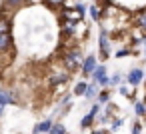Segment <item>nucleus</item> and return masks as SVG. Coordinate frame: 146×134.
Wrapping results in <instances>:
<instances>
[{
	"instance_id": "obj_1",
	"label": "nucleus",
	"mask_w": 146,
	"mask_h": 134,
	"mask_svg": "<svg viewBox=\"0 0 146 134\" xmlns=\"http://www.w3.org/2000/svg\"><path fill=\"white\" fill-rule=\"evenodd\" d=\"M12 50V20L4 12L0 14V54Z\"/></svg>"
},
{
	"instance_id": "obj_2",
	"label": "nucleus",
	"mask_w": 146,
	"mask_h": 134,
	"mask_svg": "<svg viewBox=\"0 0 146 134\" xmlns=\"http://www.w3.org/2000/svg\"><path fill=\"white\" fill-rule=\"evenodd\" d=\"M98 46H100V58L106 60L110 56V38H108L106 28H102L100 34H98Z\"/></svg>"
},
{
	"instance_id": "obj_3",
	"label": "nucleus",
	"mask_w": 146,
	"mask_h": 134,
	"mask_svg": "<svg viewBox=\"0 0 146 134\" xmlns=\"http://www.w3.org/2000/svg\"><path fill=\"white\" fill-rule=\"evenodd\" d=\"M142 80H144V70H142V68H132V70L128 72V76H126V82H128L132 88L138 86Z\"/></svg>"
},
{
	"instance_id": "obj_4",
	"label": "nucleus",
	"mask_w": 146,
	"mask_h": 134,
	"mask_svg": "<svg viewBox=\"0 0 146 134\" xmlns=\"http://www.w3.org/2000/svg\"><path fill=\"white\" fill-rule=\"evenodd\" d=\"M96 66H98V64H96V56H94V54H90V56H86V58L82 60V68H80V70H82V74H84V76H90V74L94 72V68H96Z\"/></svg>"
},
{
	"instance_id": "obj_5",
	"label": "nucleus",
	"mask_w": 146,
	"mask_h": 134,
	"mask_svg": "<svg viewBox=\"0 0 146 134\" xmlns=\"http://www.w3.org/2000/svg\"><path fill=\"white\" fill-rule=\"evenodd\" d=\"M98 110H100V106H98V104H92L90 112H88V114H86V116L80 120V126H82V128H90V126H92V122L96 120V114H98Z\"/></svg>"
},
{
	"instance_id": "obj_6",
	"label": "nucleus",
	"mask_w": 146,
	"mask_h": 134,
	"mask_svg": "<svg viewBox=\"0 0 146 134\" xmlns=\"http://www.w3.org/2000/svg\"><path fill=\"white\" fill-rule=\"evenodd\" d=\"M26 2H28V0H2V8L6 12H14V10L22 8Z\"/></svg>"
},
{
	"instance_id": "obj_7",
	"label": "nucleus",
	"mask_w": 146,
	"mask_h": 134,
	"mask_svg": "<svg viewBox=\"0 0 146 134\" xmlns=\"http://www.w3.org/2000/svg\"><path fill=\"white\" fill-rule=\"evenodd\" d=\"M68 78H70V74H68V72L54 74V76L50 78V84H52V86H58V84H64V82H68Z\"/></svg>"
},
{
	"instance_id": "obj_8",
	"label": "nucleus",
	"mask_w": 146,
	"mask_h": 134,
	"mask_svg": "<svg viewBox=\"0 0 146 134\" xmlns=\"http://www.w3.org/2000/svg\"><path fill=\"white\" fill-rule=\"evenodd\" d=\"M50 128H52V120H44V122H40V124H36V126H34V134L50 132Z\"/></svg>"
},
{
	"instance_id": "obj_9",
	"label": "nucleus",
	"mask_w": 146,
	"mask_h": 134,
	"mask_svg": "<svg viewBox=\"0 0 146 134\" xmlns=\"http://www.w3.org/2000/svg\"><path fill=\"white\" fill-rule=\"evenodd\" d=\"M90 76H92V80H94V82H98L102 76H106V66H104V64L96 66V68H94V72H92Z\"/></svg>"
},
{
	"instance_id": "obj_10",
	"label": "nucleus",
	"mask_w": 146,
	"mask_h": 134,
	"mask_svg": "<svg viewBox=\"0 0 146 134\" xmlns=\"http://www.w3.org/2000/svg\"><path fill=\"white\" fill-rule=\"evenodd\" d=\"M134 22H136V24H138V26H140V28L146 32V8H144V10H140V12L136 14Z\"/></svg>"
},
{
	"instance_id": "obj_11",
	"label": "nucleus",
	"mask_w": 146,
	"mask_h": 134,
	"mask_svg": "<svg viewBox=\"0 0 146 134\" xmlns=\"http://www.w3.org/2000/svg\"><path fill=\"white\" fill-rule=\"evenodd\" d=\"M96 94H98V84H96V82L88 84V88H86L84 96H86V98H96Z\"/></svg>"
},
{
	"instance_id": "obj_12",
	"label": "nucleus",
	"mask_w": 146,
	"mask_h": 134,
	"mask_svg": "<svg viewBox=\"0 0 146 134\" xmlns=\"http://www.w3.org/2000/svg\"><path fill=\"white\" fill-rule=\"evenodd\" d=\"M86 88H88V82H76V86H74V94H76V96H84Z\"/></svg>"
},
{
	"instance_id": "obj_13",
	"label": "nucleus",
	"mask_w": 146,
	"mask_h": 134,
	"mask_svg": "<svg viewBox=\"0 0 146 134\" xmlns=\"http://www.w3.org/2000/svg\"><path fill=\"white\" fill-rule=\"evenodd\" d=\"M50 134H66V126L64 124H52V128H50Z\"/></svg>"
},
{
	"instance_id": "obj_14",
	"label": "nucleus",
	"mask_w": 146,
	"mask_h": 134,
	"mask_svg": "<svg viewBox=\"0 0 146 134\" xmlns=\"http://www.w3.org/2000/svg\"><path fill=\"white\" fill-rule=\"evenodd\" d=\"M44 2H46V6H50V8H62L64 6V0H44Z\"/></svg>"
},
{
	"instance_id": "obj_15",
	"label": "nucleus",
	"mask_w": 146,
	"mask_h": 134,
	"mask_svg": "<svg viewBox=\"0 0 146 134\" xmlns=\"http://www.w3.org/2000/svg\"><path fill=\"white\" fill-rule=\"evenodd\" d=\"M88 12H90L92 20H100V16H102V12L98 10V6H90V8H88Z\"/></svg>"
},
{
	"instance_id": "obj_16",
	"label": "nucleus",
	"mask_w": 146,
	"mask_h": 134,
	"mask_svg": "<svg viewBox=\"0 0 146 134\" xmlns=\"http://www.w3.org/2000/svg\"><path fill=\"white\" fill-rule=\"evenodd\" d=\"M134 110H136L138 116H146V104H144V102H136Z\"/></svg>"
},
{
	"instance_id": "obj_17",
	"label": "nucleus",
	"mask_w": 146,
	"mask_h": 134,
	"mask_svg": "<svg viewBox=\"0 0 146 134\" xmlns=\"http://www.w3.org/2000/svg\"><path fill=\"white\" fill-rule=\"evenodd\" d=\"M96 98H98V102H100V104H106V102L110 100V94H108L106 90H102V92H100V94H98Z\"/></svg>"
},
{
	"instance_id": "obj_18",
	"label": "nucleus",
	"mask_w": 146,
	"mask_h": 134,
	"mask_svg": "<svg viewBox=\"0 0 146 134\" xmlns=\"http://www.w3.org/2000/svg\"><path fill=\"white\" fill-rule=\"evenodd\" d=\"M132 54V50L130 48H122V50H118L116 52V58H124V56H130Z\"/></svg>"
},
{
	"instance_id": "obj_19",
	"label": "nucleus",
	"mask_w": 146,
	"mask_h": 134,
	"mask_svg": "<svg viewBox=\"0 0 146 134\" xmlns=\"http://www.w3.org/2000/svg\"><path fill=\"white\" fill-rule=\"evenodd\" d=\"M96 84H98V86H102V88H104V86H110V78H108V76H102Z\"/></svg>"
},
{
	"instance_id": "obj_20",
	"label": "nucleus",
	"mask_w": 146,
	"mask_h": 134,
	"mask_svg": "<svg viewBox=\"0 0 146 134\" xmlns=\"http://www.w3.org/2000/svg\"><path fill=\"white\" fill-rule=\"evenodd\" d=\"M132 134H142V126H140V122H134V124H132Z\"/></svg>"
},
{
	"instance_id": "obj_21",
	"label": "nucleus",
	"mask_w": 146,
	"mask_h": 134,
	"mask_svg": "<svg viewBox=\"0 0 146 134\" xmlns=\"http://www.w3.org/2000/svg\"><path fill=\"white\" fill-rule=\"evenodd\" d=\"M120 80H122V78H120V74H114V76L110 78V86H116V84H120Z\"/></svg>"
},
{
	"instance_id": "obj_22",
	"label": "nucleus",
	"mask_w": 146,
	"mask_h": 134,
	"mask_svg": "<svg viewBox=\"0 0 146 134\" xmlns=\"http://www.w3.org/2000/svg\"><path fill=\"white\" fill-rule=\"evenodd\" d=\"M120 126H122V120H112V132H116Z\"/></svg>"
},
{
	"instance_id": "obj_23",
	"label": "nucleus",
	"mask_w": 146,
	"mask_h": 134,
	"mask_svg": "<svg viewBox=\"0 0 146 134\" xmlns=\"http://www.w3.org/2000/svg\"><path fill=\"white\" fill-rule=\"evenodd\" d=\"M76 10H78V12H80V14L84 16V12H86V6H84L82 2H78V4H76Z\"/></svg>"
},
{
	"instance_id": "obj_24",
	"label": "nucleus",
	"mask_w": 146,
	"mask_h": 134,
	"mask_svg": "<svg viewBox=\"0 0 146 134\" xmlns=\"http://www.w3.org/2000/svg\"><path fill=\"white\" fill-rule=\"evenodd\" d=\"M120 92H122L124 96H132V94H130V90H128L126 86H120Z\"/></svg>"
},
{
	"instance_id": "obj_25",
	"label": "nucleus",
	"mask_w": 146,
	"mask_h": 134,
	"mask_svg": "<svg viewBox=\"0 0 146 134\" xmlns=\"http://www.w3.org/2000/svg\"><path fill=\"white\" fill-rule=\"evenodd\" d=\"M92 134H106V130H94Z\"/></svg>"
},
{
	"instance_id": "obj_26",
	"label": "nucleus",
	"mask_w": 146,
	"mask_h": 134,
	"mask_svg": "<svg viewBox=\"0 0 146 134\" xmlns=\"http://www.w3.org/2000/svg\"><path fill=\"white\" fill-rule=\"evenodd\" d=\"M142 42H144V56H146V36L142 38Z\"/></svg>"
},
{
	"instance_id": "obj_27",
	"label": "nucleus",
	"mask_w": 146,
	"mask_h": 134,
	"mask_svg": "<svg viewBox=\"0 0 146 134\" xmlns=\"http://www.w3.org/2000/svg\"><path fill=\"white\" fill-rule=\"evenodd\" d=\"M2 110H4V104H0V116H2Z\"/></svg>"
},
{
	"instance_id": "obj_28",
	"label": "nucleus",
	"mask_w": 146,
	"mask_h": 134,
	"mask_svg": "<svg viewBox=\"0 0 146 134\" xmlns=\"http://www.w3.org/2000/svg\"><path fill=\"white\" fill-rule=\"evenodd\" d=\"M78 2H82V0H78Z\"/></svg>"
},
{
	"instance_id": "obj_29",
	"label": "nucleus",
	"mask_w": 146,
	"mask_h": 134,
	"mask_svg": "<svg viewBox=\"0 0 146 134\" xmlns=\"http://www.w3.org/2000/svg\"><path fill=\"white\" fill-rule=\"evenodd\" d=\"M144 78H146V74H144Z\"/></svg>"
}]
</instances>
